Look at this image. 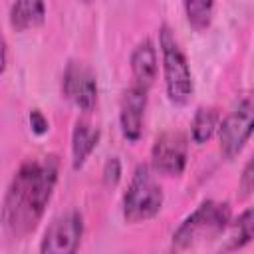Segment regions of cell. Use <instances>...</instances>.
Listing matches in <instances>:
<instances>
[{
  "label": "cell",
  "instance_id": "1",
  "mask_svg": "<svg viewBox=\"0 0 254 254\" xmlns=\"http://www.w3.org/2000/svg\"><path fill=\"white\" fill-rule=\"evenodd\" d=\"M58 173L60 161L56 155L26 159L20 165L2 206V222L10 236L22 238L38 226L58 183Z\"/></svg>",
  "mask_w": 254,
  "mask_h": 254
},
{
  "label": "cell",
  "instance_id": "2",
  "mask_svg": "<svg viewBox=\"0 0 254 254\" xmlns=\"http://www.w3.org/2000/svg\"><path fill=\"white\" fill-rule=\"evenodd\" d=\"M230 222V206L226 202L204 200L200 202L175 230L173 250L183 252L210 238H216Z\"/></svg>",
  "mask_w": 254,
  "mask_h": 254
},
{
  "label": "cell",
  "instance_id": "3",
  "mask_svg": "<svg viewBox=\"0 0 254 254\" xmlns=\"http://www.w3.org/2000/svg\"><path fill=\"white\" fill-rule=\"evenodd\" d=\"M159 46H161V54H163V73H165L167 95L175 105H185L192 97L194 83H192V73H190L189 62L169 26L161 28Z\"/></svg>",
  "mask_w": 254,
  "mask_h": 254
},
{
  "label": "cell",
  "instance_id": "4",
  "mask_svg": "<svg viewBox=\"0 0 254 254\" xmlns=\"http://www.w3.org/2000/svg\"><path fill=\"white\" fill-rule=\"evenodd\" d=\"M163 206V190L147 165H139L131 177L123 196V218L127 222H145L159 214Z\"/></svg>",
  "mask_w": 254,
  "mask_h": 254
},
{
  "label": "cell",
  "instance_id": "5",
  "mask_svg": "<svg viewBox=\"0 0 254 254\" xmlns=\"http://www.w3.org/2000/svg\"><path fill=\"white\" fill-rule=\"evenodd\" d=\"M252 133H254V91H248L236 101V105L230 109V113L222 119L218 127V141L222 155L228 159L236 157L244 149Z\"/></svg>",
  "mask_w": 254,
  "mask_h": 254
},
{
  "label": "cell",
  "instance_id": "6",
  "mask_svg": "<svg viewBox=\"0 0 254 254\" xmlns=\"http://www.w3.org/2000/svg\"><path fill=\"white\" fill-rule=\"evenodd\" d=\"M83 234V216L79 210H65L56 216L44 232L40 254H77Z\"/></svg>",
  "mask_w": 254,
  "mask_h": 254
},
{
  "label": "cell",
  "instance_id": "7",
  "mask_svg": "<svg viewBox=\"0 0 254 254\" xmlns=\"http://www.w3.org/2000/svg\"><path fill=\"white\" fill-rule=\"evenodd\" d=\"M187 137L181 131H163L151 149V167L169 177L183 175L187 167Z\"/></svg>",
  "mask_w": 254,
  "mask_h": 254
},
{
  "label": "cell",
  "instance_id": "8",
  "mask_svg": "<svg viewBox=\"0 0 254 254\" xmlns=\"http://www.w3.org/2000/svg\"><path fill=\"white\" fill-rule=\"evenodd\" d=\"M64 97L81 111H91L97 101V81L93 71L81 62H69L62 79Z\"/></svg>",
  "mask_w": 254,
  "mask_h": 254
},
{
  "label": "cell",
  "instance_id": "9",
  "mask_svg": "<svg viewBox=\"0 0 254 254\" xmlns=\"http://www.w3.org/2000/svg\"><path fill=\"white\" fill-rule=\"evenodd\" d=\"M147 107V89L133 83L123 91L121 105H119V123L121 133L127 141L135 143L143 131V115Z\"/></svg>",
  "mask_w": 254,
  "mask_h": 254
},
{
  "label": "cell",
  "instance_id": "10",
  "mask_svg": "<svg viewBox=\"0 0 254 254\" xmlns=\"http://www.w3.org/2000/svg\"><path fill=\"white\" fill-rule=\"evenodd\" d=\"M131 71H133V79H135L133 83H137L149 91V87L157 79V52L149 38L141 40L135 46V50L131 52Z\"/></svg>",
  "mask_w": 254,
  "mask_h": 254
},
{
  "label": "cell",
  "instance_id": "11",
  "mask_svg": "<svg viewBox=\"0 0 254 254\" xmlns=\"http://www.w3.org/2000/svg\"><path fill=\"white\" fill-rule=\"evenodd\" d=\"M99 141V129L93 127L89 121L79 119L73 127L71 135V163L73 169H81L87 161V157L93 153Z\"/></svg>",
  "mask_w": 254,
  "mask_h": 254
},
{
  "label": "cell",
  "instance_id": "12",
  "mask_svg": "<svg viewBox=\"0 0 254 254\" xmlns=\"http://www.w3.org/2000/svg\"><path fill=\"white\" fill-rule=\"evenodd\" d=\"M252 238H254V206L244 210L232 224L226 226V236H224V242L218 252L220 254L234 252V250L246 246Z\"/></svg>",
  "mask_w": 254,
  "mask_h": 254
},
{
  "label": "cell",
  "instance_id": "13",
  "mask_svg": "<svg viewBox=\"0 0 254 254\" xmlns=\"http://www.w3.org/2000/svg\"><path fill=\"white\" fill-rule=\"evenodd\" d=\"M46 20V6L38 0L14 2L10 6V24L16 32H24L40 26Z\"/></svg>",
  "mask_w": 254,
  "mask_h": 254
},
{
  "label": "cell",
  "instance_id": "14",
  "mask_svg": "<svg viewBox=\"0 0 254 254\" xmlns=\"http://www.w3.org/2000/svg\"><path fill=\"white\" fill-rule=\"evenodd\" d=\"M216 127H218V113L212 107H198L192 119V129H190L192 141L196 145L206 143L216 131Z\"/></svg>",
  "mask_w": 254,
  "mask_h": 254
},
{
  "label": "cell",
  "instance_id": "15",
  "mask_svg": "<svg viewBox=\"0 0 254 254\" xmlns=\"http://www.w3.org/2000/svg\"><path fill=\"white\" fill-rule=\"evenodd\" d=\"M214 4L212 2H185V14L194 30H204L210 24Z\"/></svg>",
  "mask_w": 254,
  "mask_h": 254
},
{
  "label": "cell",
  "instance_id": "16",
  "mask_svg": "<svg viewBox=\"0 0 254 254\" xmlns=\"http://www.w3.org/2000/svg\"><path fill=\"white\" fill-rule=\"evenodd\" d=\"M238 190H240V196L246 198L248 194H252L254 190V157L244 165L242 169V175H240V183H238Z\"/></svg>",
  "mask_w": 254,
  "mask_h": 254
},
{
  "label": "cell",
  "instance_id": "17",
  "mask_svg": "<svg viewBox=\"0 0 254 254\" xmlns=\"http://www.w3.org/2000/svg\"><path fill=\"white\" fill-rule=\"evenodd\" d=\"M30 125H32V131H34L36 135H44V133H48V129H50V123H48V119L44 117V113H42L40 109L30 111Z\"/></svg>",
  "mask_w": 254,
  "mask_h": 254
},
{
  "label": "cell",
  "instance_id": "18",
  "mask_svg": "<svg viewBox=\"0 0 254 254\" xmlns=\"http://www.w3.org/2000/svg\"><path fill=\"white\" fill-rule=\"evenodd\" d=\"M119 161L113 157V159H109L107 161V165H105V171H103V179H105V183L107 185H115L117 181H119Z\"/></svg>",
  "mask_w": 254,
  "mask_h": 254
}]
</instances>
